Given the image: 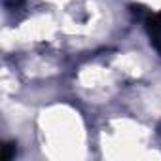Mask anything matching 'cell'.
<instances>
[{
    "mask_svg": "<svg viewBox=\"0 0 161 161\" xmlns=\"http://www.w3.org/2000/svg\"><path fill=\"white\" fill-rule=\"evenodd\" d=\"M14 153H15V144H14V142H6V144L2 146V152H0V159L8 161V159L14 157Z\"/></svg>",
    "mask_w": 161,
    "mask_h": 161,
    "instance_id": "6da1fadb",
    "label": "cell"
}]
</instances>
